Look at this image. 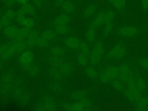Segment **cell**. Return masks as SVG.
<instances>
[{
	"mask_svg": "<svg viewBox=\"0 0 148 111\" xmlns=\"http://www.w3.org/2000/svg\"><path fill=\"white\" fill-rule=\"evenodd\" d=\"M0 20H1V22L2 23V25L3 27H5L8 26V25L14 24V20H12L9 18L8 17L4 16L3 14H2V16L0 18Z\"/></svg>",
	"mask_w": 148,
	"mask_h": 111,
	"instance_id": "ee69618b",
	"label": "cell"
},
{
	"mask_svg": "<svg viewBox=\"0 0 148 111\" xmlns=\"http://www.w3.org/2000/svg\"><path fill=\"white\" fill-rule=\"evenodd\" d=\"M65 0H55L54 1V6L56 7L61 6V5Z\"/></svg>",
	"mask_w": 148,
	"mask_h": 111,
	"instance_id": "816d5d0a",
	"label": "cell"
},
{
	"mask_svg": "<svg viewBox=\"0 0 148 111\" xmlns=\"http://www.w3.org/2000/svg\"><path fill=\"white\" fill-rule=\"evenodd\" d=\"M16 2L17 0H8L5 2V6L7 9H12Z\"/></svg>",
	"mask_w": 148,
	"mask_h": 111,
	"instance_id": "bcb514c9",
	"label": "cell"
},
{
	"mask_svg": "<svg viewBox=\"0 0 148 111\" xmlns=\"http://www.w3.org/2000/svg\"><path fill=\"white\" fill-rule=\"evenodd\" d=\"M2 1H3V2H5V1H8V0H2Z\"/></svg>",
	"mask_w": 148,
	"mask_h": 111,
	"instance_id": "91938a15",
	"label": "cell"
},
{
	"mask_svg": "<svg viewBox=\"0 0 148 111\" xmlns=\"http://www.w3.org/2000/svg\"><path fill=\"white\" fill-rule=\"evenodd\" d=\"M104 45L102 39L98 40L94 44L93 49L88 55L89 64L95 65L98 64L104 54Z\"/></svg>",
	"mask_w": 148,
	"mask_h": 111,
	"instance_id": "3957f363",
	"label": "cell"
},
{
	"mask_svg": "<svg viewBox=\"0 0 148 111\" xmlns=\"http://www.w3.org/2000/svg\"><path fill=\"white\" fill-rule=\"evenodd\" d=\"M31 29H29L24 27H21L20 28H18L17 30L16 36L14 39L16 40L23 41L28 36Z\"/></svg>",
	"mask_w": 148,
	"mask_h": 111,
	"instance_id": "603a6c76",
	"label": "cell"
},
{
	"mask_svg": "<svg viewBox=\"0 0 148 111\" xmlns=\"http://www.w3.org/2000/svg\"><path fill=\"white\" fill-rule=\"evenodd\" d=\"M114 22L113 21L103 25V28L102 33V39H105L112 31L114 27Z\"/></svg>",
	"mask_w": 148,
	"mask_h": 111,
	"instance_id": "1f68e13d",
	"label": "cell"
},
{
	"mask_svg": "<svg viewBox=\"0 0 148 111\" xmlns=\"http://www.w3.org/2000/svg\"><path fill=\"white\" fill-rule=\"evenodd\" d=\"M127 54V47L123 40L118 41L114 47L105 56L104 59L107 61H119L124 58Z\"/></svg>",
	"mask_w": 148,
	"mask_h": 111,
	"instance_id": "7a4b0ae2",
	"label": "cell"
},
{
	"mask_svg": "<svg viewBox=\"0 0 148 111\" xmlns=\"http://www.w3.org/2000/svg\"><path fill=\"white\" fill-rule=\"evenodd\" d=\"M33 53L29 49H27L19 55L18 62L20 66L24 70L27 71L28 65L33 61Z\"/></svg>",
	"mask_w": 148,
	"mask_h": 111,
	"instance_id": "ba28073f",
	"label": "cell"
},
{
	"mask_svg": "<svg viewBox=\"0 0 148 111\" xmlns=\"http://www.w3.org/2000/svg\"><path fill=\"white\" fill-rule=\"evenodd\" d=\"M40 36L50 41V40H53L56 38V34L54 31L49 29V30L43 31L41 33Z\"/></svg>",
	"mask_w": 148,
	"mask_h": 111,
	"instance_id": "f35d334b",
	"label": "cell"
},
{
	"mask_svg": "<svg viewBox=\"0 0 148 111\" xmlns=\"http://www.w3.org/2000/svg\"><path fill=\"white\" fill-rule=\"evenodd\" d=\"M3 61L0 58V69L1 68V67H2V64H3Z\"/></svg>",
	"mask_w": 148,
	"mask_h": 111,
	"instance_id": "db71d44e",
	"label": "cell"
},
{
	"mask_svg": "<svg viewBox=\"0 0 148 111\" xmlns=\"http://www.w3.org/2000/svg\"><path fill=\"white\" fill-rule=\"evenodd\" d=\"M113 86V87L114 88V89H116L118 91H122L124 87H125V84H124L120 79H119L117 77L112 83L111 84Z\"/></svg>",
	"mask_w": 148,
	"mask_h": 111,
	"instance_id": "60d3db41",
	"label": "cell"
},
{
	"mask_svg": "<svg viewBox=\"0 0 148 111\" xmlns=\"http://www.w3.org/2000/svg\"><path fill=\"white\" fill-rule=\"evenodd\" d=\"M15 40V39H13L10 40V41L6 43V48L0 56V58L3 61L8 60L16 56V50L14 46Z\"/></svg>",
	"mask_w": 148,
	"mask_h": 111,
	"instance_id": "8fae6325",
	"label": "cell"
},
{
	"mask_svg": "<svg viewBox=\"0 0 148 111\" xmlns=\"http://www.w3.org/2000/svg\"><path fill=\"white\" fill-rule=\"evenodd\" d=\"M49 87L50 90L53 91H56L57 92H61L64 91V87L57 82L53 83L49 86Z\"/></svg>",
	"mask_w": 148,
	"mask_h": 111,
	"instance_id": "b9f144b4",
	"label": "cell"
},
{
	"mask_svg": "<svg viewBox=\"0 0 148 111\" xmlns=\"http://www.w3.org/2000/svg\"><path fill=\"white\" fill-rule=\"evenodd\" d=\"M71 103L66 102H62L61 103V107L66 110H71Z\"/></svg>",
	"mask_w": 148,
	"mask_h": 111,
	"instance_id": "681fc988",
	"label": "cell"
},
{
	"mask_svg": "<svg viewBox=\"0 0 148 111\" xmlns=\"http://www.w3.org/2000/svg\"><path fill=\"white\" fill-rule=\"evenodd\" d=\"M82 1V0H77V1L78 2H81Z\"/></svg>",
	"mask_w": 148,
	"mask_h": 111,
	"instance_id": "6f0895ef",
	"label": "cell"
},
{
	"mask_svg": "<svg viewBox=\"0 0 148 111\" xmlns=\"http://www.w3.org/2000/svg\"><path fill=\"white\" fill-rule=\"evenodd\" d=\"M135 108L139 110H148V96H142L134 105Z\"/></svg>",
	"mask_w": 148,
	"mask_h": 111,
	"instance_id": "44dd1931",
	"label": "cell"
},
{
	"mask_svg": "<svg viewBox=\"0 0 148 111\" xmlns=\"http://www.w3.org/2000/svg\"><path fill=\"white\" fill-rule=\"evenodd\" d=\"M31 1L32 2V3L35 7L38 8H42L45 3L43 0H31Z\"/></svg>",
	"mask_w": 148,
	"mask_h": 111,
	"instance_id": "7dc6e473",
	"label": "cell"
},
{
	"mask_svg": "<svg viewBox=\"0 0 148 111\" xmlns=\"http://www.w3.org/2000/svg\"><path fill=\"white\" fill-rule=\"evenodd\" d=\"M81 40L76 37H69L65 39L64 43L66 47L71 50H77L81 44Z\"/></svg>",
	"mask_w": 148,
	"mask_h": 111,
	"instance_id": "5bb4252c",
	"label": "cell"
},
{
	"mask_svg": "<svg viewBox=\"0 0 148 111\" xmlns=\"http://www.w3.org/2000/svg\"><path fill=\"white\" fill-rule=\"evenodd\" d=\"M17 30L18 28L16 27V25L12 24L3 27V34L6 38L11 40L15 38Z\"/></svg>",
	"mask_w": 148,
	"mask_h": 111,
	"instance_id": "9a60e30c",
	"label": "cell"
},
{
	"mask_svg": "<svg viewBox=\"0 0 148 111\" xmlns=\"http://www.w3.org/2000/svg\"><path fill=\"white\" fill-rule=\"evenodd\" d=\"M2 27H3V26H2V23H1V20H0V29H1Z\"/></svg>",
	"mask_w": 148,
	"mask_h": 111,
	"instance_id": "11a10c76",
	"label": "cell"
},
{
	"mask_svg": "<svg viewBox=\"0 0 148 111\" xmlns=\"http://www.w3.org/2000/svg\"><path fill=\"white\" fill-rule=\"evenodd\" d=\"M92 103L88 97L71 103V110L72 111H87L91 110Z\"/></svg>",
	"mask_w": 148,
	"mask_h": 111,
	"instance_id": "9c48e42d",
	"label": "cell"
},
{
	"mask_svg": "<svg viewBox=\"0 0 148 111\" xmlns=\"http://www.w3.org/2000/svg\"><path fill=\"white\" fill-rule=\"evenodd\" d=\"M85 73L86 75L92 80H98L99 72L97 70V69L94 67V65H87L85 66Z\"/></svg>",
	"mask_w": 148,
	"mask_h": 111,
	"instance_id": "ffe728a7",
	"label": "cell"
},
{
	"mask_svg": "<svg viewBox=\"0 0 148 111\" xmlns=\"http://www.w3.org/2000/svg\"><path fill=\"white\" fill-rule=\"evenodd\" d=\"M29 0H17V2L20 5H25L27 3H28Z\"/></svg>",
	"mask_w": 148,
	"mask_h": 111,
	"instance_id": "f5cc1de1",
	"label": "cell"
},
{
	"mask_svg": "<svg viewBox=\"0 0 148 111\" xmlns=\"http://www.w3.org/2000/svg\"><path fill=\"white\" fill-rule=\"evenodd\" d=\"M14 46V48H15V50H16V56H19V55L23 51H24L25 49H27L23 41H18V40H16Z\"/></svg>",
	"mask_w": 148,
	"mask_h": 111,
	"instance_id": "d6a6232c",
	"label": "cell"
},
{
	"mask_svg": "<svg viewBox=\"0 0 148 111\" xmlns=\"http://www.w3.org/2000/svg\"><path fill=\"white\" fill-rule=\"evenodd\" d=\"M55 28V31L57 33L60 35H65L68 34L71 28L68 25H55L54 26Z\"/></svg>",
	"mask_w": 148,
	"mask_h": 111,
	"instance_id": "836d02e7",
	"label": "cell"
},
{
	"mask_svg": "<svg viewBox=\"0 0 148 111\" xmlns=\"http://www.w3.org/2000/svg\"><path fill=\"white\" fill-rule=\"evenodd\" d=\"M50 46V41L41 36H39L36 40V46L40 48H47Z\"/></svg>",
	"mask_w": 148,
	"mask_h": 111,
	"instance_id": "d590c367",
	"label": "cell"
},
{
	"mask_svg": "<svg viewBox=\"0 0 148 111\" xmlns=\"http://www.w3.org/2000/svg\"><path fill=\"white\" fill-rule=\"evenodd\" d=\"M2 12L0 10V18H1V17L2 16Z\"/></svg>",
	"mask_w": 148,
	"mask_h": 111,
	"instance_id": "9f6ffc18",
	"label": "cell"
},
{
	"mask_svg": "<svg viewBox=\"0 0 148 111\" xmlns=\"http://www.w3.org/2000/svg\"><path fill=\"white\" fill-rule=\"evenodd\" d=\"M43 1L45 2V3H46V2L47 1V0H43Z\"/></svg>",
	"mask_w": 148,
	"mask_h": 111,
	"instance_id": "680465c9",
	"label": "cell"
},
{
	"mask_svg": "<svg viewBox=\"0 0 148 111\" xmlns=\"http://www.w3.org/2000/svg\"><path fill=\"white\" fill-rule=\"evenodd\" d=\"M13 72L10 71L5 73L0 82V92L2 94H8L13 86Z\"/></svg>",
	"mask_w": 148,
	"mask_h": 111,
	"instance_id": "277c9868",
	"label": "cell"
},
{
	"mask_svg": "<svg viewBox=\"0 0 148 111\" xmlns=\"http://www.w3.org/2000/svg\"><path fill=\"white\" fill-rule=\"evenodd\" d=\"M108 2L114 6L117 10L123 12L125 8V0H106Z\"/></svg>",
	"mask_w": 148,
	"mask_h": 111,
	"instance_id": "cb8c5ba5",
	"label": "cell"
},
{
	"mask_svg": "<svg viewBox=\"0 0 148 111\" xmlns=\"http://www.w3.org/2000/svg\"><path fill=\"white\" fill-rule=\"evenodd\" d=\"M71 98L74 101H79L83 100L88 97L86 92L82 91H75L70 95Z\"/></svg>",
	"mask_w": 148,
	"mask_h": 111,
	"instance_id": "83f0119b",
	"label": "cell"
},
{
	"mask_svg": "<svg viewBox=\"0 0 148 111\" xmlns=\"http://www.w3.org/2000/svg\"><path fill=\"white\" fill-rule=\"evenodd\" d=\"M18 24H19L21 27L33 29L36 24V20L34 18L25 17L23 18Z\"/></svg>",
	"mask_w": 148,
	"mask_h": 111,
	"instance_id": "7402d4cb",
	"label": "cell"
},
{
	"mask_svg": "<svg viewBox=\"0 0 148 111\" xmlns=\"http://www.w3.org/2000/svg\"><path fill=\"white\" fill-rule=\"evenodd\" d=\"M140 32L141 30L140 28L135 26L128 25H123L119 27L116 30V34L117 35L127 38L136 36Z\"/></svg>",
	"mask_w": 148,
	"mask_h": 111,
	"instance_id": "5b68a950",
	"label": "cell"
},
{
	"mask_svg": "<svg viewBox=\"0 0 148 111\" xmlns=\"http://www.w3.org/2000/svg\"><path fill=\"white\" fill-rule=\"evenodd\" d=\"M132 75V66L126 62L121 63L119 65V73L117 78L124 84H126Z\"/></svg>",
	"mask_w": 148,
	"mask_h": 111,
	"instance_id": "52a82bcc",
	"label": "cell"
},
{
	"mask_svg": "<svg viewBox=\"0 0 148 111\" xmlns=\"http://www.w3.org/2000/svg\"><path fill=\"white\" fill-rule=\"evenodd\" d=\"M56 109V105L54 99L49 95L44 96L36 105V110L39 111H54Z\"/></svg>",
	"mask_w": 148,
	"mask_h": 111,
	"instance_id": "8992f818",
	"label": "cell"
},
{
	"mask_svg": "<svg viewBox=\"0 0 148 111\" xmlns=\"http://www.w3.org/2000/svg\"><path fill=\"white\" fill-rule=\"evenodd\" d=\"M13 91V94L15 97L21 98V97L25 93L22 88H20V86H13L12 88Z\"/></svg>",
	"mask_w": 148,
	"mask_h": 111,
	"instance_id": "7bdbcfd3",
	"label": "cell"
},
{
	"mask_svg": "<svg viewBox=\"0 0 148 111\" xmlns=\"http://www.w3.org/2000/svg\"><path fill=\"white\" fill-rule=\"evenodd\" d=\"M89 54L88 55H86V54L78 53L77 59V62L80 65L85 67L88 65V64H89V61H88Z\"/></svg>",
	"mask_w": 148,
	"mask_h": 111,
	"instance_id": "e575fe53",
	"label": "cell"
},
{
	"mask_svg": "<svg viewBox=\"0 0 148 111\" xmlns=\"http://www.w3.org/2000/svg\"><path fill=\"white\" fill-rule=\"evenodd\" d=\"M47 61L51 66L57 68H58L64 62L63 58L61 57H57L52 55L48 58Z\"/></svg>",
	"mask_w": 148,
	"mask_h": 111,
	"instance_id": "484cf974",
	"label": "cell"
},
{
	"mask_svg": "<svg viewBox=\"0 0 148 111\" xmlns=\"http://www.w3.org/2000/svg\"><path fill=\"white\" fill-rule=\"evenodd\" d=\"M3 14L4 16H5L6 17H8L9 18H10L12 20H14L15 18H16V12H15L14 11H13L11 9H7L3 13Z\"/></svg>",
	"mask_w": 148,
	"mask_h": 111,
	"instance_id": "f6af8a7d",
	"label": "cell"
},
{
	"mask_svg": "<svg viewBox=\"0 0 148 111\" xmlns=\"http://www.w3.org/2000/svg\"><path fill=\"white\" fill-rule=\"evenodd\" d=\"M20 99H21V101L24 102H27L29 101V96L28 94H27V93H24L23 94V95L21 97Z\"/></svg>",
	"mask_w": 148,
	"mask_h": 111,
	"instance_id": "f907efd6",
	"label": "cell"
},
{
	"mask_svg": "<svg viewBox=\"0 0 148 111\" xmlns=\"http://www.w3.org/2000/svg\"><path fill=\"white\" fill-rule=\"evenodd\" d=\"M98 9V6L95 3H91L88 5L84 9L83 16L85 18H90L92 17L96 13V11Z\"/></svg>",
	"mask_w": 148,
	"mask_h": 111,
	"instance_id": "ac0fdd59",
	"label": "cell"
},
{
	"mask_svg": "<svg viewBox=\"0 0 148 111\" xmlns=\"http://www.w3.org/2000/svg\"><path fill=\"white\" fill-rule=\"evenodd\" d=\"M116 13L113 10L110 9H106L105 10V15H104V20H103V25L110 23L113 21L114 17H115Z\"/></svg>",
	"mask_w": 148,
	"mask_h": 111,
	"instance_id": "f546056e",
	"label": "cell"
},
{
	"mask_svg": "<svg viewBox=\"0 0 148 111\" xmlns=\"http://www.w3.org/2000/svg\"><path fill=\"white\" fill-rule=\"evenodd\" d=\"M40 36V32L34 28L30 31L28 36L23 40L27 49H32L36 46V40Z\"/></svg>",
	"mask_w": 148,
	"mask_h": 111,
	"instance_id": "7c38bea8",
	"label": "cell"
},
{
	"mask_svg": "<svg viewBox=\"0 0 148 111\" xmlns=\"http://www.w3.org/2000/svg\"><path fill=\"white\" fill-rule=\"evenodd\" d=\"M49 73L50 76L56 81L57 82H60L62 80V76L58 69V68L57 67H53L51 66L49 69Z\"/></svg>",
	"mask_w": 148,
	"mask_h": 111,
	"instance_id": "4316f807",
	"label": "cell"
},
{
	"mask_svg": "<svg viewBox=\"0 0 148 111\" xmlns=\"http://www.w3.org/2000/svg\"><path fill=\"white\" fill-rule=\"evenodd\" d=\"M27 71L28 72V74L31 76L36 77L37 76H38V75L39 73V66L35 62L32 61L28 65Z\"/></svg>",
	"mask_w": 148,
	"mask_h": 111,
	"instance_id": "d4e9b609",
	"label": "cell"
},
{
	"mask_svg": "<svg viewBox=\"0 0 148 111\" xmlns=\"http://www.w3.org/2000/svg\"><path fill=\"white\" fill-rule=\"evenodd\" d=\"M136 62L145 71L148 72V58L139 57L136 60Z\"/></svg>",
	"mask_w": 148,
	"mask_h": 111,
	"instance_id": "ab89813d",
	"label": "cell"
},
{
	"mask_svg": "<svg viewBox=\"0 0 148 111\" xmlns=\"http://www.w3.org/2000/svg\"><path fill=\"white\" fill-rule=\"evenodd\" d=\"M50 52L52 56L57 57H62L66 53V50L59 46H51L50 48Z\"/></svg>",
	"mask_w": 148,
	"mask_h": 111,
	"instance_id": "f1b7e54d",
	"label": "cell"
},
{
	"mask_svg": "<svg viewBox=\"0 0 148 111\" xmlns=\"http://www.w3.org/2000/svg\"><path fill=\"white\" fill-rule=\"evenodd\" d=\"M140 5L143 11L146 13L148 10V0H140Z\"/></svg>",
	"mask_w": 148,
	"mask_h": 111,
	"instance_id": "c3c4849f",
	"label": "cell"
},
{
	"mask_svg": "<svg viewBox=\"0 0 148 111\" xmlns=\"http://www.w3.org/2000/svg\"><path fill=\"white\" fill-rule=\"evenodd\" d=\"M96 30L95 28L89 26L86 33V39L88 42L92 43L94 42L96 36Z\"/></svg>",
	"mask_w": 148,
	"mask_h": 111,
	"instance_id": "4dcf8cb0",
	"label": "cell"
},
{
	"mask_svg": "<svg viewBox=\"0 0 148 111\" xmlns=\"http://www.w3.org/2000/svg\"><path fill=\"white\" fill-rule=\"evenodd\" d=\"M119 65H107L99 73L98 80L103 84H112L118 77Z\"/></svg>",
	"mask_w": 148,
	"mask_h": 111,
	"instance_id": "6da1fadb",
	"label": "cell"
},
{
	"mask_svg": "<svg viewBox=\"0 0 148 111\" xmlns=\"http://www.w3.org/2000/svg\"><path fill=\"white\" fill-rule=\"evenodd\" d=\"M77 51V53H82V54H83L88 55L90 53V46L88 45V43H86L85 41L82 40L79 49Z\"/></svg>",
	"mask_w": 148,
	"mask_h": 111,
	"instance_id": "8d00e7d4",
	"label": "cell"
},
{
	"mask_svg": "<svg viewBox=\"0 0 148 111\" xmlns=\"http://www.w3.org/2000/svg\"><path fill=\"white\" fill-rule=\"evenodd\" d=\"M58 68L62 77H67L72 72L73 66L69 62H64Z\"/></svg>",
	"mask_w": 148,
	"mask_h": 111,
	"instance_id": "e0dca14e",
	"label": "cell"
},
{
	"mask_svg": "<svg viewBox=\"0 0 148 111\" xmlns=\"http://www.w3.org/2000/svg\"><path fill=\"white\" fill-rule=\"evenodd\" d=\"M72 18V16L67 13L62 14L58 16L54 21V26L60 25H68Z\"/></svg>",
	"mask_w": 148,
	"mask_h": 111,
	"instance_id": "2e32d148",
	"label": "cell"
},
{
	"mask_svg": "<svg viewBox=\"0 0 148 111\" xmlns=\"http://www.w3.org/2000/svg\"><path fill=\"white\" fill-rule=\"evenodd\" d=\"M21 6H22L24 9V10H25L27 14H29L31 16L35 15V14H36L35 7L33 4L29 3V2H28L25 5H21Z\"/></svg>",
	"mask_w": 148,
	"mask_h": 111,
	"instance_id": "74e56055",
	"label": "cell"
},
{
	"mask_svg": "<svg viewBox=\"0 0 148 111\" xmlns=\"http://www.w3.org/2000/svg\"><path fill=\"white\" fill-rule=\"evenodd\" d=\"M104 15H105V10L100 12L97 14H95L92 17L90 26L95 28L96 29L99 28L101 27V25H103V24Z\"/></svg>",
	"mask_w": 148,
	"mask_h": 111,
	"instance_id": "4fadbf2b",
	"label": "cell"
},
{
	"mask_svg": "<svg viewBox=\"0 0 148 111\" xmlns=\"http://www.w3.org/2000/svg\"><path fill=\"white\" fill-rule=\"evenodd\" d=\"M65 13L71 14L75 10V4L72 0H65L61 6Z\"/></svg>",
	"mask_w": 148,
	"mask_h": 111,
	"instance_id": "d6986e66",
	"label": "cell"
},
{
	"mask_svg": "<svg viewBox=\"0 0 148 111\" xmlns=\"http://www.w3.org/2000/svg\"><path fill=\"white\" fill-rule=\"evenodd\" d=\"M132 73L135 80V83L136 84V86L140 92V94L142 95H145L146 92V89H147V86L146 84V83L143 78V77L139 74L138 68L136 66H134L132 67Z\"/></svg>",
	"mask_w": 148,
	"mask_h": 111,
	"instance_id": "30bf717a",
	"label": "cell"
}]
</instances>
